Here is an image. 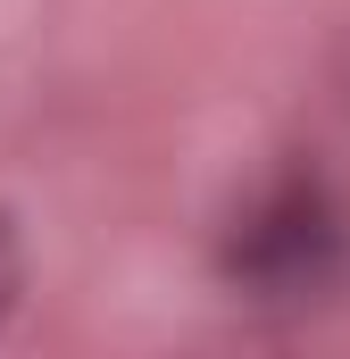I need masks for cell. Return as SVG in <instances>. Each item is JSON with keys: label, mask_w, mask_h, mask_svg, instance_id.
Wrapping results in <instances>:
<instances>
[{"label": "cell", "mask_w": 350, "mask_h": 359, "mask_svg": "<svg viewBox=\"0 0 350 359\" xmlns=\"http://www.w3.org/2000/svg\"><path fill=\"white\" fill-rule=\"evenodd\" d=\"M217 268H225V284H234L242 309H267V318L326 309L342 292V276H350V201L309 159L267 168L234 201V217H225Z\"/></svg>", "instance_id": "obj_1"}, {"label": "cell", "mask_w": 350, "mask_h": 359, "mask_svg": "<svg viewBox=\"0 0 350 359\" xmlns=\"http://www.w3.org/2000/svg\"><path fill=\"white\" fill-rule=\"evenodd\" d=\"M17 276H25V259H17V234H8V217H0V318H8V301H17Z\"/></svg>", "instance_id": "obj_2"}]
</instances>
